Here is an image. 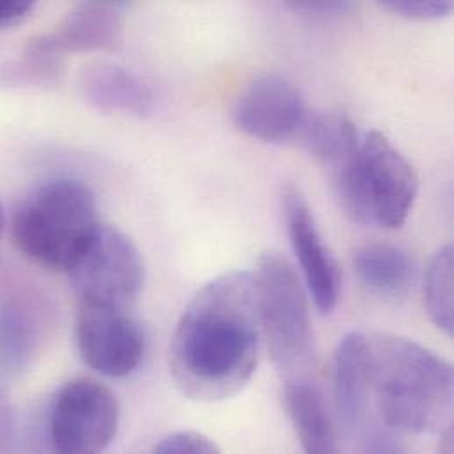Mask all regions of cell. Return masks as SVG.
I'll list each match as a JSON object with an SVG mask.
<instances>
[{"label":"cell","instance_id":"cell-1","mask_svg":"<svg viewBox=\"0 0 454 454\" xmlns=\"http://www.w3.org/2000/svg\"><path fill=\"white\" fill-rule=\"evenodd\" d=\"M262 343L254 276L225 272L197 292L176 325L174 384L193 402H225L253 379Z\"/></svg>","mask_w":454,"mask_h":454},{"label":"cell","instance_id":"cell-2","mask_svg":"<svg viewBox=\"0 0 454 454\" xmlns=\"http://www.w3.org/2000/svg\"><path fill=\"white\" fill-rule=\"evenodd\" d=\"M370 400L375 423L398 435H430L451 428V364L396 334L368 338Z\"/></svg>","mask_w":454,"mask_h":454},{"label":"cell","instance_id":"cell-3","mask_svg":"<svg viewBox=\"0 0 454 454\" xmlns=\"http://www.w3.org/2000/svg\"><path fill=\"white\" fill-rule=\"evenodd\" d=\"M329 177L343 213L363 227H403L419 192L412 163L379 131L363 137L357 151Z\"/></svg>","mask_w":454,"mask_h":454},{"label":"cell","instance_id":"cell-4","mask_svg":"<svg viewBox=\"0 0 454 454\" xmlns=\"http://www.w3.org/2000/svg\"><path fill=\"white\" fill-rule=\"evenodd\" d=\"M99 223L94 192L78 179H55L16 207L11 228L16 247L32 263L67 272Z\"/></svg>","mask_w":454,"mask_h":454},{"label":"cell","instance_id":"cell-5","mask_svg":"<svg viewBox=\"0 0 454 454\" xmlns=\"http://www.w3.org/2000/svg\"><path fill=\"white\" fill-rule=\"evenodd\" d=\"M262 338L283 380L309 377L315 366V338L308 290L294 265L278 251L258 260L254 274Z\"/></svg>","mask_w":454,"mask_h":454},{"label":"cell","instance_id":"cell-6","mask_svg":"<svg viewBox=\"0 0 454 454\" xmlns=\"http://www.w3.org/2000/svg\"><path fill=\"white\" fill-rule=\"evenodd\" d=\"M66 274L80 302L129 309L144 288L145 267L124 231L99 223Z\"/></svg>","mask_w":454,"mask_h":454},{"label":"cell","instance_id":"cell-7","mask_svg":"<svg viewBox=\"0 0 454 454\" xmlns=\"http://www.w3.org/2000/svg\"><path fill=\"white\" fill-rule=\"evenodd\" d=\"M121 405L99 380L80 377L60 387L51 405L48 435L51 450L62 454L105 451L115 439Z\"/></svg>","mask_w":454,"mask_h":454},{"label":"cell","instance_id":"cell-8","mask_svg":"<svg viewBox=\"0 0 454 454\" xmlns=\"http://www.w3.org/2000/svg\"><path fill=\"white\" fill-rule=\"evenodd\" d=\"M76 343L82 359L108 379L133 375L145 354V336L129 309L80 302Z\"/></svg>","mask_w":454,"mask_h":454},{"label":"cell","instance_id":"cell-9","mask_svg":"<svg viewBox=\"0 0 454 454\" xmlns=\"http://www.w3.org/2000/svg\"><path fill=\"white\" fill-rule=\"evenodd\" d=\"M306 115L308 108L301 90L279 74L254 78L240 92L231 110L237 129L265 144L295 138Z\"/></svg>","mask_w":454,"mask_h":454},{"label":"cell","instance_id":"cell-10","mask_svg":"<svg viewBox=\"0 0 454 454\" xmlns=\"http://www.w3.org/2000/svg\"><path fill=\"white\" fill-rule=\"evenodd\" d=\"M283 215L292 249L299 260L304 286L320 313H331L340 301L341 272L327 247L313 211L297 188L283 193Z\"/></svg>","mask_w":454,"mask_h":454},{"label":"cell","instance_id":"cell-11","mask_svg":"<svg viewBox=\"0 0 454 454\" xmlns=\"http://www.w3.org/2000/svg\"><path fill=\"white\" fill-rule=\"evenodd\" d=\"M333 398L336 416L348 435H361L372 421L368 338L345 334L333 359Z\"/></svg>","mask_w":454,"mask_h":454},{"label":"cell","instance_id":"cell-12","mask_svg":"<svg viewBox=\"0 0 454 454\" xmlns=\"http://www.w3.org/2000/svg\"><path fill=\"white\" fill-rule=\"evenodd\" d=\"M124 21L105 5H83L69 12L53 32L27 41L25 48L62 57L80 51H110L122 44Z\"/></svg>","mask_w":454,"mask_h":454},{"label":"cell","instance_id":"cell-13","mask_svg":"<svg viewBox=\"0 0 454 454\" xmlns=\"http://www.w3.org/2000/svg\"><path fill=\"white\" fill-rule=\"evenodd\" d=\"M80 90L83 99L103 114L147 117L154 110V92L151 87L115 62L98 60L80 73Z\"/></svg>","mask_w":454,"mask_h":454},{"label":"cell","instance_id":"cell-14","mask_svg":"<svg viewBox=\"0 0 454 454\" xmlns=\"http://www.w3.org/2000/svg\"><path fill=\"white\" fill-rule=\"evenodd\" d=\"M286 416L306 453L333 454L338 451V434L322 389L309 377L283 380Z\"/></svg>","mask_w":454,"mask_h":454},{"label":"cell","instance_id":"cell-15","mask_svg":"<svg viewBox=\"0 0 454 454\" xmlns=\"http://www.w3.org/2000/svg\"><path fill=\"white\" fill-rule=\"evenodd\" d=\"M359 283L384 299L405 297L416 281V263L409 251L389 242H366L352 253Z\"/></svg>","mask_w":454,"mask_h":454},{"label":"cell","instance_id":"cell-16","mask_svg":"<svg viewBox=\"0 0 454 454\" xmlns=\"http://www.w3.org/2000/svg\"><path fill=\"white\" fill-rule=\"evenodd\" d=\"M297 138L327 172L343 165L361 144L356 124L336 112H308Z\"/></svg>","mask_w":454,"mask_h":454},{"label":"cell","instance_id":"cell-17","mask_svg":"<svg viewBox=\"0 0 454 454\" xmlns=\"http://www.w3.org/2000/svg\"><path fill=\"white\" fill-rule=\"evenodd\" d=\"M37 331L28 311L12 301L0 302V372L18 373L27 368L35 350Z\"/></svg>","mask_w":454,"mask_h":454},{"label":"cell","instance_id":"cell-18","mask_svg":"<svg viewBox=\"0 0 454 454\" xmlns=\"http://www.w3.org/2000/svg\"><path fill=\"white\" fill-rule=\"evenodd\" d=\"M454 249L451 244L439 247L425 272V306L430 320L446 336L454 334Z\"/></svg>","mask_w":454,"mask_h":454},{"label":"cell","instance_id":"cell-19","mask_svg":"<svg viewBox=\"0 0 454 454\" xmlns=\"http://www.w3.org/2000/svg\"><path fill=\"white\" fill-rule=\"evenodd\" d=\"M377 4L396 16L409 20H441L451 14L453 0H377Z\"/></svg>","mask_w":454,"mask_h":454},{"label":"cell","instance_id":"cell-20","mask_svg":"<svg viewBox=\"0 0 454 454\" xmlns=\"http://www.w3.org/2000/svg\"><path fill=\"white\" fill-rule=\"evenodd\" d=\"M154 453L160 454H216L220 448L200 432H176L161 439L154 448Z\"/></svg>","mask_w":454,"mask_h":454},{"label":"cell","instance_id":"cell-21","mask_svg":"<svg viewBox=\"0 0 454 454\" xmlns=\"http://www.w3.org/2000/svg\"><path fill=\"white\" fill-rule=\"evenodd\" d=\"M356 0H283V4L302 16L334 18L348 12Z\"/></svg>","mask_w":454,"mask_h":454},{"label":"cell","instance_id":"cell-22","mask_svg":"<svg viewBox=\"0 0 454 454\" xmlns=\"http://www.w3.org/2000/svg\"><path fill=\"white\" fill-rule=\"evenodd\" d=\"M35 4L37 0H0V30L20 25Z\"/></svg>","mask_w":454,"mask_h":454},{"label":"cell","instance_id":"cell-23","mask_svg":"<svg viewBox=\"0 0 454 454\" xmlns=\"http://www.w3.org/2000/svg\"><path fill=\"white\" fill-rule=\"evenodd\" d=\"M14 421L7 398L0 393V451H7L12 442Z\"/></svg>","mask_w":454,"mask_h":454},{"label":"cell","instance_id":"cell-24","mask_svg":"<svg viewBox=\"0 0 454 454\" xmlns=\"http://www.w3.org/2000/svg\"><path fill=\"white\" fill-rule=\"evenodd\" d=\"M2 227H4V215H2V206H0V233H2Z\"/></svg>","mask_w":454,"mask_h":454}]
</instances>
